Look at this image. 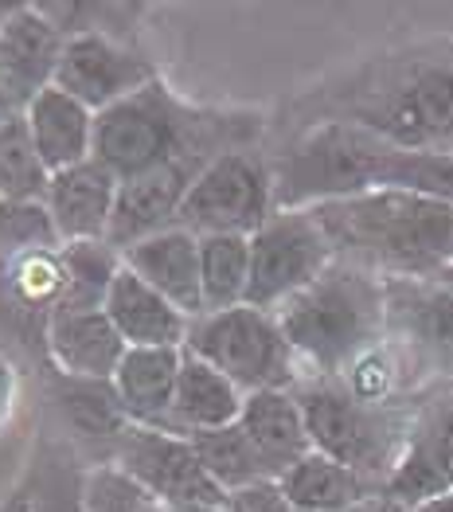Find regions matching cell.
Listing matches in <instances>:
<instances>
[{
    "label": "cell",
    "mask_w": 453,
    "mask_h": 512,
    "mask_svg": "<svg viewBox=\"0 0 453 512\" xmlns=\"http://www.w3.org/2000/svg\"><path fill=\"white\" fill-rule=\"evenodd\" d=\"M332 251L379 278H438L453 266V204L375 188L313 208Z\"/></svg>",
    "instance_id": "obj_1"
},
{
    "label": "cell",
    "mask_w": 453,
    "mask_h": 512,
    "mask_svg": "<svg viewBox=\"0 0 453 512\" xmlns=\"http://www.w3.org/2000/svg\"><path fill=\"white\" fill-rule=\"evenodd\" d=\"M258 122L227 118L180 102L165 79H153L94 122V161L118 180L165 165H211L231 149H247Z\"/></svg>",
    "instance_id": "obj_2"
},
{
    "label": "cell",
    "mask_w": 453,
    "mask_h": 512,
    "mask_svg": "<svg viewBox=\"0 0 453 512\" xmlns=\"http://www.w3.org/2000/svg\"><path fill=\"white\" fill-rule=\"evenodd\" d=\"M274 317L305 372L344 376L364 352L387 341V278L336 258Z\"/></svg>",
    "instance_id": "obj_3"
},
{
    "label": "cell",
    "mask_w": 453,
    "mask_h": 512,
    "mask_svg": "<svg viewBox=\"0 0 453 512\" xmlns=\"http://www.w3.org/2000/svg\"><path fill=\"white\" fill-rule=\"evenodd\" d=\"M332 122H348L407 153L453 149V55L383 67L336 94Z\"/></svg>",
    "instance_id": "obj_4"
},
{
    "label": "cell",
    "mask_w": 453,
    "mask_h": 512,
    "mask_svg": "<svg viewBox=\"0 0 453 512\" xmlns=\"http://www.w3.org/2000/svg\"><path fill=\"white\" fill-rule=\"evenodd\" d=\"M289 391L301 403L313 450L360 473L375 489H383L407 450L414 415L399 407L368 403L356 391H348L336 376L305 372Z\"/></svg>",
    "instance_id": "obj_5"
},
{
    "label": "cell",
    "mask_w": 453,
    "mask_h": 512,
    "mask_svg": "<svg viewBox=\"0 0 453 512\" xmlns=\"http://www.w3.org/2000/svg\"><path fill=\"white\" fill-rule=\"evenodd\" d=\"M395 145L348 122H313L282 157H274L278 208H317L387 184Z\"/></svg>",
    "instance_id": "obj_6"
},
{
    "label": "cell",
    "mask_w": 453,
    "mask_h": 512,
    "mask_svg": "<svg viewBox=\"0 0 453 512\" xmlns=\"http://www.w3.org/2000/svg\"><path fill=\"white\" fill-rule=\"evenodd\" d=\"M184 348L207 360L211 368H219L243 395L289 391L305 376L278 317L254 305H235V309L196 317Z\"/></svg>",
    "instance_id": "obj_7"
},
{
    "label": "cell",
    "mask_w": 453,
    "mask_h": 512,
    "mask_svg": "<svg viewBox=\"0 0 453 512\" xmlns=\"http://www.w3.org/2000/svg\"><path fill=\"white\" fill-rule=\"evenodd\" d=\"M274 200V165L254 149H231L215 157L188 188L176 227L192 235H254L270 215Z\"/></svg>",
    "instance_id": "obj_8"
},
{
    "label": "cell",
    "mask_w": 453,
    "mask_h": 512,
    "mask_svg": "<svg viewBox=\"0 0 453 512\" xmlns=\"http://www.w3.org/2000/svg\"><path fill=\"white\" fill-rule=\"evenodd\" d=\"M332 262L336 251L313 208H278L250 235L247 305L278 313L289 298L313 286Z\"/></svg>",
    "instance_id": "obj_9"
},
{
    "label": "cell",
    "mask_w": 453,
    "mask_h": 512,
    "mask_svg": "<svg viewBox=\"0 0 453 512\" xmlns=\"http://www.w3.org/2000/svg\"><path fill=\"white\" fill-rule=\"evenodd\" d=\"M114 466L129 481H137L149 493V501L168 505V509H215V505H227V493L211 481V473L204 470L192 438H184V434L157 427H133L129 423Z\"/></svg>",
    "instance_id": "obj_10"
},
{
    "label": "cell",
    "mask_w": 453,
    "mask_h": 512,
    "mask_svg": "<svg viewBox=\"0 0 453 512\" xmlns=\"http://www.w3.org/2000/svg\"><path fill=\"white\" fill-rule=\"evenodd\" d=\"M43 376H47V415H51L47 430L59 434L83 458L86 470L114 466L122 434L129 430L114 380H79L55 368H47Z\"/></svg>",
    "instance_id": "obj_11"
},
{
    "label": "cell",
    "mask_w": 453,
    "mask_h": 512,
    "mask_svg": "<svg viewBox=\"0 0 453 512\" xmlns=\"http://www.w3.org/2000/svg\"><path fill=\"white\" fill-rule=\"evenodd\" d=\"M153 79H161L157 67L137 47L110 36H71L55 71V86L79 98L94 114L118 106Z\"/></svg>",
    "instance_id": "obj_12"
},
{
    "label": "cell",
    "mask_w": 453,
    "mask_h": 512,
    "mask_svg": "<svg viewBox=\"0 0 453 512\" xmlns=\"http://www.w3.org/2000/svg\"><path fill=\"white\" fill-rule=\"evenodd\" d=\"M387 337L411 364L453 376V290L434 278H387Z\"/></svg>",
    "instance_id": "obj_13"
},
{
    "label": "cell",
    "mask_w": 453,
    "mask_h": 512,
    "mask_svg": "<svg viewBox=\"0 0 453 512\" xmlns=\"http://www.w3.org/2000/svg\"><path fill=\"white\" fill-rule=\"evenodd\" d=\"M67 36L40 12V4H16L0 24V86L4 94L28 110V102L55 86Z\"/></svg>",
    "instance_id": "obj_14"
},
{
    "label": "cell",
    "mask_w": 453,
    "mask_h": 512,
    "mask_svg": "<svg viewBox=\"0 0 453 512\" xmlns=\"http://www.w3.org/2000/svg\"><path fill=\"white\" fill-rule=\"evenodd\" d=\"M204 169L207 165H165V169H153L145 172V176L122 180L106 243L114 251H129L133 243L153 239V235H161L168 227H176L184 196H188L192 180Z\"/></svg>",
    "instance_id": "obj_15"
},
{
    "label": "cell",
    "mask_w": 453,
    "mask_h": 512,
    "mask_svg": "<svg viewBox=\"0 0 453 512\" xmlns=\"http://www.w3.org/2000/svg\"><path fill=\"white\" fill-rule=\"evenodd\" d=\"M118 188L122 180L102 161H83L75 169L55 172L43 208L55 223L59 243H106Z\"/></svg>",
    "instance_id": "obj_16"
},
{
    "label": "cell",
    "mask_w": 453,
    "mask_h": 512,
    "mask_svg": "<svg viewBox=\"0 0 453 512\" xmlns=\"http://www.w3.org/2000/svg\"><path fill=\"white\" fill-rule=\"evenodd\" d=\"M129 344L106 309H55L47 321V364L79 380H114Z\"/></svg>",
    "instance_id": "obj_17"
},
{
    "label": "cell",
    "mask_w": 453,
    "mask_h": 512,
    "mask_svg": "<svg viewBox=\"0 0 453 512\" xmlns=\"http://www.w3.org/2000/svg\"><path fill=\"white\" fill-rule=\"evenodd\" d=\"M125 266L149 282L157 294H165L184 317H204V278H200V235L184 227H168L153 239L133 243L122 251Z\"/></svg>",
    "instance_id": "obj_18"
},
{
    "label": "cell",
    "mask_w": 453,
    "mask_h": 512,
    "mask_svg": "<svg viewBox=\"0 0 453 512\" xmlns=\"http://www.w3.org/2000/svg\"><path fill=\"white\" fill-rule=\"evenodd\" d=\"M106 317L114 321V329L129 348H184L192 329V317H184L165 294L141 282L129 266H122V274L110 286Z\"/></svg>",
    "instance_id": "obj_19"
},
{
    "label": "cell",
    "mask_w": 453,
    "mask_h": 512,
    "mask_svg": "<svg viewBox=\"0 0 453 512\" xmlns=\"http://www.w3.org/2000/svg\"><path fill=\"white\" fill-rule=\"evenodd\" d=\"M24 122L32 129L36 153L43 157L51 176L63 169H75L83 161H94V122H98V114L86 110L83 102L71 98L67 90H59V86L40 90L24 110Z\"/></svg>",
    "instance_id": "obj_20"
},
{
    "label": "cell",
    "mask_w": 453,
    "mask_h": 512,
    "mask_svg": "<svg viewBox=\"0 0 453 512\" xmlns=\"http://www.w3.org/2000/svg\"><path fill=\"white\" fill-rule=\"evenodd\" d=\"M180 364H184V348H129L125 352L122 368L114 372V391L133 427L168 430Z\"/></svg>",
    "instance_id": "obj_21"
},
{
    "label": "cell",
    "mask_w": 453,
    "mask_h": 512,
    "mask_svg": "<svg viewBox=\"0 0 453 512\" xmlns=\"http://www.w3.org/2000/svg\"><path fill=\"white\" fill-rule=\"evenodd\" d=\"M239 427L250 438V446L258 450L270 481H278L289 466H297L305 454H313L309 427H305V415H301V403L293 399V391H254V395H247Z\"/></svg>",
    "instance_id": "obj_22"
},
{
    "label": "cell",
    "mask_w": 453,
    "mask_h": 512,
    "mask_svg": "<svg viewBox=\"0 0 453 512\" xmlns=\"http://www.w3.org/2000/svg\"><path fill=\"white\" fill-rule=\"evenodd\" d=\"M247 395L231 384L219 368H211L207 360L192 356L184 348V364H180V380H176V399H172V419L168 430L172 434H204V430H219L239 423Z\"/></svg>",
    "instance_id": "obj_23"
},
{
    "label": "cell",
    "mask_w": 453,
    "mask_h": 512,
    "mask_svg": "<svg viewBox=\"0 0 453 512\" xmlns=\"http://www.w3.org/2000/svg\"><path fill=\"white\" fill-rule=\"evenodd\" d=\"M86 473L83 458L43 427L32 466L20 481L28 489V512H86Z\"/></svg>",
    "instance_id": "obj_24"
},
{
    "label": "cell",
    "mask_w": 453,
    "mask_h": 512,
    "mask_svg": "<svg viewBox=\"0 0 453 512\" xmlns=\"http://www.w3.org/2000/svg\"><path fill=\"white\" fill-rule=\"evenodd\" d=\"M278 489L297 512H352L364 497L379 493L360 473L332 462L325 454H305L297 466L278 477Z\"/></svg>",
    "instance_id": "obj_25"
},
{
    "label": "cell",
    "mask_w": 453,
    "mask_h": 512,
    "mask_svg": "<svg viewBox=\"0 0 453 512\" xmlns=\"http://www.w3.org/2000/svg\"><path fill=\"white\" fill-rule=\"evenodd\" d=\"M200 278L207 313L247 305L250 239L247 235H204L200 239Z\"/></svg>",
    "instance_id": "obj_26"
},
{
    "label": "cell",
    "mask_w": 453,
    "mask_h": 512,
    "mask_svg": "<svg viewBox=\"0 0 453 512\" xmlns=\"http://www.w3.org/2000/svg\"><path fill=\"white\" fill-rule=\"evenodd\" d=\"M67 290L59 309H106L110 286L122 274L125 258L110 243H59Z\"/></svg>",
    "instance_id": "obj_27"
},
{
    "label": "cell",
    "mask_w": 453,
    "mask_h": 512,
    "mask_svg": "<svg viewBox=\"0 0 453 512\" xmlns=\"http://www.w3.org/2000/svg\"><path fill=\"white\" fill-rule=\"evenodd\" d=\"M192 446L204 462V470L211 473V481L231 497L239 489H250V485H262L270 481V473L262 466L258 450L250 446V438L243 434L239 423L219 430H204V434H192Z\"/></svg>",
    "instance_id": "obj_28"
},
{
    "label": "cell",
    "mask_w": 453,
    "mask_h": 512,
    "mask_svg": "<svg viewBox=\"0 0 453 512\" xmlns=\"http://www.w3.org/2000/svg\"><path fill=\"white\" fill-rule=\"evenodd\" d=\"M47 188H51V172L36 153L32 129L20 114L0 129V196L24 200V204H43Z\"/></svg>",
    "instance_id": "obj_29"
},
{
    "label": "cell",
    "mask_w": 453,
    "mask_h": 512,
    "mask_svg": "<svg viewBox=\"0 0 453 512\" xmlns=\"http://www.w3.org/2000/svg\"><path fill=\"white\" fill-rule=\"evenodd\" d=\"M40 247H59L47 208L0 196V262L24 255V251H40Z\"/></svg>",
    "instance_id": "obj_30"
},
{
    "label": "cell",
    "mask_w": 453,
    "mask_h": 512,
    "mask_svg": "<svg viewBox=\"0 0 453 512\" xmlns=\"http://www.w3.org/2000/svg\"><path fill=\"white\" fill-rule=\"evenodd\" d=\"M145 505L149 493L118 466H94L86 473V512H141Z\"/></svg>",
    "instance_id": "obj_31"
},
{
    "label": "cell",
    "mask_w": 453,
    "mask_h": 512,
    "mask_svg": "<svg viewBox=\"0 0 453 512\" xmlns=\"http://www.w3.org/2000/svg\"><path fill=\"white\" fill-rule=\"evenodd\" d=\"M227 509L231 512H297L286 501V493L278 489V481H262V485H250L227 497Z\"/></svg>",
    "instance_id": "obj_32"
},
{
    "label": "cell",
    "mask_w": 453,
    "mask_h": 512,
    "mask_svg": "<svg viewBox=\"0 0 453 512\" xmlns=\"http://www.w3.org/2000/svg\"><path fill=\"white\" fill-rule=\"evenodd\" d=\"M352 512H414V509H411V505H403V501H395L391 493H383V489H379V493L364 497V501H360Z\"/></svg>",
    "instance_id": "obj_33"
},
{
    "label": "cell",
    "mask_w": 453,
    "mask_h": 512,
    "mask_svg": "<svg viewBox=\"0 0 453 512\" xmlns=\"http://www.w3.org/2000/svg\"><path fill=\"white\" fill-rule=\"evenodd\" d=\"M0 512H28V489H24V485H16V489L0 501Z\"/></svg>",
    "instance_id": "obj_34"
},
{
    "label": "cell",
    "mask_w": 453,
    "mask_h": 512,
    "mask_svg": "<svg viewBox=\"0 0 453 512\" xmlns=\"http://www.w3.org/2000/svg\"><path fill=\"white\" fill-rule=\"evenodd\" d=\"M414 512H453V489L438 493V497H430V501H422Z\"/></svg>",
    "instance_id": "obj_35"
},
{
    "label": "cell",
    "mask_w": 453,
    "mask_h": 512,
    "mask_svg": "<svg viewBox=\"0 0 453 512\" xmlns=\"http://www.w3.org/2000/svg\"><path fill=\"white\" fill-rule=\"evenodd\" d=\"M20 114H24V110H20V106H16V102L4 94V86H0V129L8 126L12 118H20Z\"/></svg>",
    "instance_id": "obj_36"
},
{
    "label": "cell",
    "mask_w": 453,
    "mask_h": 512,
    "mask_svg": "<svg viewBox=\"0 0 453 512\" xmlns=\"http://www.w3.org/2000/svg\"><path fill=\"white\" fill-rule=\"evenodd\" d=\"M434 282H442V286H450V290H453V266H450V270H446V274H438Z\"/></svg>",
    "instance_id": "obj_37"
},
{
    "label": "cell",
    "mask_w": 453,
    "mask_h": 512,
    "mask_svg": "<svg viewBox=\"0 0 453 512\" xmlns=\"http://www.w3.org/2000/svg\"><path fill=\"white\" fill-rule=\"evenodd\" d=\"M141 512H176V509H168V505H157V501H149V505H145Z\"/></svg>",
    "instance_id": "obj_38"
},
{
    "label": "cell",
    "mask_w": 453,
    "mask_h": 512,
    "mask_svg": "<svg viewBox=\"0 0 453 512\" xmlns=\"http://www.w3.org/2000/svg\"><path fill=\"white\" fill-rule=\"evenodd\" d=\"M176 512H231L227 505H215V509H176Z\"/></svg>",
    "instance_id": "obj_39"
},
{
    "label": "cell",
    "mask_w": 453,
    "mask_h": 512,
    "mask_svg": "<svg viewBox=\"0 0 453 512\" xmlns=\"http://www.w3.org/2000/svg\"><path fill=\"white\" fill-rule=\"evenodd\" d=\"M12 8H16V4H0V24H4L8 16H12Z\"/></svg>",
    "instance_id": "obj_40"
}]
</instances>
